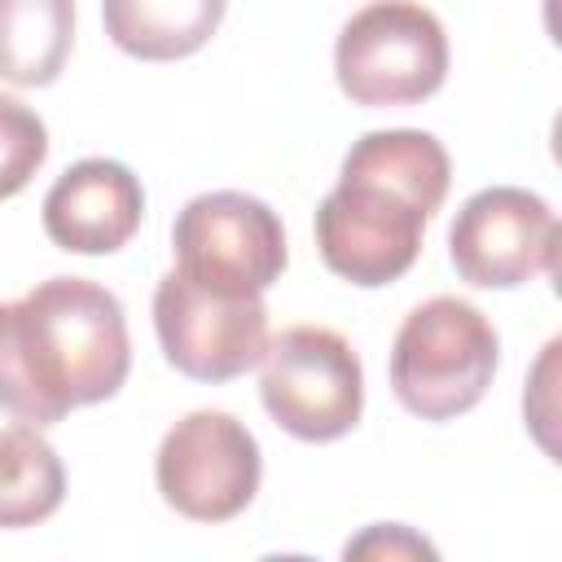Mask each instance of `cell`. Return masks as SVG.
I'll return each mask as SVG.
<instances>
[{
	"instance_id": "obj_6",
	"label": "cell",
	"mask_w": 562,
	"mask_h": 562,
	"mask_svg": "<svg viewBox=\"0 0 562 562\" xmlns=\"http://www.w3.org/2000/svg\"><path fill=\"white\" fill-rule=\"evenodd\" d=\"M154 329L176 373L233 382L255 369L268 347V307L263 294L215 290L171 268L154 290Z\"/></svg>"
},
{
	"instance_id": "obj_12",
	"label": "cell",
	"mask_w": 562,
	"mask_h": 562,
	"mask_svg": "<svg viewBox=\"0 0 562 562\" xmlns=\"http://www.w3.org/2000/svg\"><path fill=\"white\" fill-rule=\"evenodd\" d=\"M75 44V0H0V79L48 88Z\"/></svg>"
},
{
	"instance_id": "obj_1",
	"label": "cell",
	"mask_w": 562,
	"mask_h": 562,
	"mask_svg": "<svg viewBox=\"0 0 562 562\" xmlns=\"http://www.w3.org/2000/svg\"><path fill=\"white\" fill-rule=\"evenodd\" d=\"M132 369L123 303L88 277H48L0 303V408L26 426H57L83 404L119 395Z\"/></svg>"
},
{
	"instance_id": "obj_9",
	"label": "cell",
	"mask_w": 562,
	"mask_h": 562,
	"mask_svg": "<svg viewBox=\"0 0 562 562\" xmlns=\"http://www.w3.org/2000/svg\"><path fill=\"white\" fill-rule=\"evenodd\" d=\"M448 255L461 281L514 290L558 268V215L518 184H492L461 202L448 228Z\"/></svg>"
},
{
	"instance_id": "obj_5",
	"label": "cell",
	"mask_w": 562,
	"mask_h": 562,
	"mask_svg": "<svg viewBox=\"0 0 562 562\" xmlns=\"http://www.w3.org/2000/svg\"><path fill=\"white\" fill-rule=\"evenodd\" d=\"M259 364V400L285 435L329 443L356 430L364 413V369L338 329L290 325L268 338Z\"/></svg>"
},
{
	"instance_id": "obj_2",
	"label": "cell",
	"mask_w": 562,
	"mask_h": 562,
	"mask_svg": "<svg viewBox=\"0 0 562 562\" xmlns=\"http://www.w3.org/2000/svg\"><path fill=\"white\" fill-rule=\"evenodd\" d=\"M452 180L448 149L417 127L364 132L316 206V246L334 277L378 290L400 281L417 255L426 220Z\"/></svg>"
},
{
	"instance_id": "obj_13",
	"label": "cell",
	"mask_w": 562,
	"mask_h": 562,
	"mask_svg": "<svg viewBox=\"0 0 562 562\" xmlns=\"http://www.w3.org/2000/svg\"><path fill=\"white\" fill-rule=\"evenodd\" d=\"M66 496V470L40 426L0 430V527H35L57 514Z\"/></svg>"
},
{
	"instance_id": "obj_14",
	"label": "cell",
	"mask_w": 562,
	"mask_h": 562,
	"mask_svg": "<svg viewBox=\"0 0 562 562\" xmlns=\"http://www.w3.org/2000/svg\"><path fill=\"white\" fill-rule=\"evenodd\" d=\"M48 158V127L44 119L22 105L18 97L0 92V202L22 193L31 184V176L44 167Z\"/></svg>"
},
{
	"instance_id": "obj_8",
	"label": "cell",
	"mask_w": 562,
	"mask_h": 562,
	"mask_svg": "<svg viewBox=\"0 0 562 562\" xmlns=\"http://www.w3.org/2000/svg\"><path fill=\"white\" fill-rule=\"evenodd\" d=\"M171 250L184 277L233 294H263L290 259L277 211L237 189L189 198L176 215Z\"/></svg>"
},
{
	"instance_id": "obj_10",
	"label": "cell",
	"mask_w": 562,
	"mask_h": 562,
	"mask_svg": "<svg viewBox=\"0 0 562 562\" xmlns=\"http://www.w3.org/2000/svg\"><path fill=\"white\" fill-rule=\"evenodd\" d=\"M145 220V189L119 158H79L44 198V233L70 255H114Z\"/></svg>"
},
{
	"instance_id": "obj_15",
	"label": "cell",
	"mask_w": 562,
	"mask_h": 562,
	"mask_svg": "<svg viewBox=\"0 0 562 562\" xmlns=\"http://www.w3.org/2000/svg\"><path fill=\"white\" fill-rule=\"evenodd\" d=\"M347 558H435V544L408 531L404 522H373L364 536L347 540Z\"/></svg>"
},
{
	"instance_id": "obj_11",
	"label": "cell",
	"mask_w": 562,
	"mask_h": 562,
	"mask_svg": "<svg viewBox=\"0 0 562 562\" xmlns=\"http://www.w3.org/2000/svg\"><path fill=\"white\" fill-rule=\"evenodd\" d=\"M228 0H101L105 35L140 61H180L224 22Z\"/></svg>"
},
{
	"instance_id": "obj_3",
	"label": "cell",
	"mask_w": 562,
	"mask_h": 562,
	"mask_svg": "<svg viewBox=\"0 0 562 562\" xmlns=\"http://www.w3.org/2000/svg\"><path fill=\"white\" fill-rule=\"evenodd\" d=\"M496 364L492 321L457 294H435L404 316L391 342V391L413 417L452 422L487 395Z\"/></svg>"
},
{
	"instance_id": "obj_4",
	"label": "cell",
	"mask_w": 562,
	"mask_h": 562,
	"mask_svg": "<svg viewBox=\"0 0 562 562\" xmlns=\"http://www.w3.org/2000/svg\"><path fill=\"white\" fill-rule=\"evenodd\" d=\"M334 75L351 105H417L448 79L443 22L417 0H369L338 31Z\"/></svg>"
},
{
	"instance_id": "obj_7",
	"label": "cell",
	"mask_w": 562,
	"mask_h": 562,
	"mask_svg": "<svg viewBox=\"0 0 562 562\" xmlns=\"http://www.w3.org/2000/svg\"><path fill=\"white\" fill-rule=\"evenodd\" d=\"M154 479L162 501L189 522L237 518L263 479V457L255 435L224 408H193L180 417L154 457Z\"/></svg>"
}]
</instances>
